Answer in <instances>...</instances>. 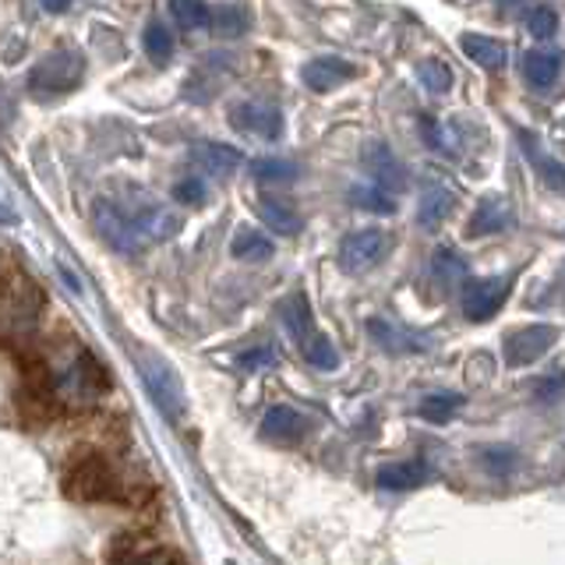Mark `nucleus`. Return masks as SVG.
<instances>
[{
	"label": "nucleus",
	"instance_id": "f257e3e1",
	"mask_svg": "<svg viewBox=\"0 0 565 565\" xmlns=\"http://www.w3.org/2000/svg\"><path fill=\"white\" fill-rule=\"evenodd\" d=\"M85 78V57L78 50H53L46 57L29 71V96L50 103L61 99L67 93H75Z\"/></svg>",
	"mask_w": 565,
	"mask_h": 565
},
{
	"label": "nucleus",
	"instance_id": "f03ea898",
	"mask_svg": "<svg viewBox=\"0 0 565 565\" xmlns=\"http://www.w3.org/2000/svg\"><path fill=\"white\" fill-rule=\"evenodd\" d=\"M64 488H67L71 499H78V502H103V499H114L117 494V477L103 456L82 452L67 463Z\"/></svg>",
	"mask_w": 565,
	"mask_h": 565
},
{
	"label": "nucleus",
	"instance_id": "7ed1b4c3",
	"mask_svg": "<svg viewBox=\"0 0 565 565\" xmlns=\"http://www.w3.org/2000/svg\"><path fill=\"white\" fill-rule=\"evenodd\" d=\"M114 205L141 230V234H146V241H167L181 230V216H177L173 209H167L163 202H156L152 194H146L141 188H135V191L128 188V194Z\"/></svg>",
	"mask_w": 565,
	"mask_h": 565
},
{
	"label": "nucleus",
	"instance_id": "20e7f679",
	"mask_svg": "<svg viewBox=\"0 0 565 565\" xmlns=\"http://www.w3.org/2000/svg\"><path fill=\"white\" fill-rule=\"evenodd\" d=\"M138 367H141V379H146L152 403L170 420H181L184 417V385H181V379H177V371L149 350L138 353Z\"/></svg>",
	"mask_w": 565,
	"mask_h": 565
},
{
	"label": "nucleus",
	"instance_id": "39448f33",
	"mask_svg": "<svg viewBox=\"0 0 565 565\" xmlns=\"http://www.w3.org/2000/svg\"><path fill=\"white\" fill-rule=\"evenodd\" d=\"M388 247H393V237H388L385 230H379V226L353 230V234H347L340 244V269L350 276L371 273L388 255Z\"/></svg>",
	"mask_w": 565,
	"mask_h": 565
},
{
	"label": "nucleus",
	"instance_id": "423d86ee",
	"mask_svg": "<svg viewBox=\"0 0 565 565\" xmlns=\"http://www.w3.org/2000/svg\"><path fill=\"white\" fill-rule=\"evenodd\" d=\"M93 223H96V230H99V237L114 247V252H120V255H141L146 252V234L124 216V212L114 205V199H99L96 205H93Z\"/></svg>",
	"mask_w": 565,
	"mask_h": 565
},
{
	"label": "nucleus",
	"instance_id": "0eeeda50",
	"mask_svg": "<svg viewBox=\"0 0 565 565\" xmlns=\"http://www.w3.org/2000/svg\"><path fill=\"white\" fill-rule=\"evenodd\" d=\"M106 385H110L106 382V371L85 350L57 375V393L67 396L71 403H93L106 393Z\"/></svg>",
	"mask_w": 565,
	"mask_h": 565
},
{
	"label": "nucleus",
	"instance_id": "6e6552de",
	"mask_svg": "<svg viewBox=\"0 0 565 565\" xmlns=\"http://www.w3.org/2000/svg\"><path fill=\"white\" fill-rule=\"evenodd\" d=\"M512 290V276H484V279H467L463 294H459V305L470 322H484L494 311L505 305V297Z\"/></svg>",
	"mask_w": 565,
	"mask_h": 565
},
{
	"label": "nucleus",
	"instance_id": "1a4fd4ad",
	"mask_svg": "<svg viewBox=\"0 0 565 565\" xmlns=\"http://www.w3.org/2000/svg\"><path fill=\"white\" fill-rule=\"evenodd\" d=\"M558 340V329L547 326V322H537V326H523L516 332L505 335V364L509 367H526L541 361L547 350L555 347Z\"/></svg>",
	"mask_w": 565,
	"mask_h": 565
},
{
	"label": "nucleus",
	"instance_id": "9d476101",
	"mask_svg": "<svg viewBox=\"0 0 565 565\" xmlns=\"http://www.w3.org/2000/svg\"><path fill=\"white\" fill-rule=\"evenodd\" d=\"M230 75H234V61H230V53H205V57L199 61V67H194L184 82V96L191 103H209L220 93Z\"/></svg>",
	"mask_w": 565,
	"mask_h": 565
},
{
	"label": "nucleus",
	"instance_id": "9b49d317",
	"mask_svg": "<svg viewBox=\"0 0 565 565\" xmlns=\"http://www.w3.org/2000/svg\"><path fill=\"white\" fill-rule=\"evenodd\" d=\"M361 163L364 170L371 173V184L396 194L406 188V167L396 159V152L385 146V141H367V146L361 149Z\"/></svg>",
	"mask_w": 565,
	"mask_h": 565
},
{
	"label": "nucleus",
	"instance_id": "f8f14e48",
	"mask_svg": "<svg viewBox=\"0 0 565 565\" xmlns=\"http://www.w3.org/2000/svg\"><path fill=\"white\" fill-rule=\"evenodd\" d=\"M230 124L241 135H258V138H279L282 135V114L269 103H237L230 110Z\"/></svg>",
	"mask_w": 565,
	"mask_h": 565
},
{
	"label": "nucleus",
	"instance_id": "ddd939ff",
	"mask_svg": "<svg viewBox=\"0 0 565 565\" xmlns=\"http://www.w3.org/2000/svg\"><path fill=\"white\" fill-rule=\"evenodd\" d=\"M350 78H358V67L343 57H332V53H326V57H311L305 67H300V82H305L311 93H332V88H340Z\"/></svg>",
	"mask_w": 565,
	"mask_h": 565
},
{
	"label": "nucleus",
	"instance_id": "4468645a",
	"mask_svg": "<svg viewBox=\"0 0 565 565\" xmlns=\"http://www.w3.org/2000/svg\"><path fill=\"white\" fill-rule=\"evenodd\" d=\"M367 335L375 340L385 353H424L431 350L428 335H417L411 329H403L388 318H367Z\"/></svg>",
	"mask_w": 565,
	"mask_h": 565
},
{
	"label": "nucleus",
	"instance_id": "2eb2a0df",
	"mask_svg": "<svg viewBox=\"0 0 565 565\" xmlns=\"http://www.w3.org/2000/svg\"><path fill=\"white\" fill-rule=\"evenodd\" d=\"M516 226V212L502 199V194H491L481 205L473 209V216L467 223V237H491V234H505V230Z\"/></svg>",
	"mask_w": 565,
	"mask_h": 565
},
{
	"label": "nucleus",
	"instance_id": "dca6fc26",
	"mask_svg": "<svg viewBox=\"0 0 565 565\" xmlns=\"http://www.w3.org/2000/svg\"><path fill=\"white\" fill-rule=\"evenodd\" d=\"M516 138H520L523 156L530 159V167H534V173L541 177V184L558 191V194H565V163H562V159H555L552 152H547L541 141H537V135H530V131L520 128Z\"/></svg>",
	"mask_w": 565,
	"mask_h": 565
},
{
	"label": "nucleus",
	"instance_id": "f3484780",
	"mask_svg": "<svg viewBox=\"0 0 565 565\" xmlns=\"http://www.w3.org/2000/svg\"><path fill=\"white\" fill-rule=\"evenodd\" d=\"M308 431L305 414H297L294 406H273L269 414L262 417V438L276 441V446H294Z\"/></svg>",
	"mask_w": 565,
	"mask_h": 565
},
{
	"label": "nucleus",
	"instance_id": "a211bd4d",
	"mask_svg": "<svg viewBox=\"0 0 565 565\" xmlns=\"http://www.w3.org/2000/svg\"><path fill=\"white\" fill-rule=\"evenodd\" d=\"M431 477L428 463L424 459H399V463H385L375 473V484L382 491H414Z\"/></svg>",
	"mask_w": 565,
	"mask_h": 565
},
{
	"label": "nucleus",
	"instance_id": "6ab92c4d",
	"mask_svg": "<svg viewBox=\"0 0 565 565\" xmlns=\"http://www.w3.org/2000/svg\"><path fill=\"white\" fill-rule=\"evenodd\" d=\"M255 212H258V220L279 237H297L300 230H305L300 212L290 202H282V199H269V194H262V199L255 202Z\"/></svg>",
	"mask_w": 565,
	"mask_h": 565
},
{
	"label": "nucleus",
	"instance_id": "aec40b11",
	"mask_svg": "<svg viewBox=\"0 0 565 565\" xmlns=\"http://www.w3.org/2000/svg\"><path fill=\"white\" fill-rule=\"evenodd\" d=\"M459 46H463L467 57L484 71H502L509 64V46L502 40H494V35L467 32V35H459Z\"/></svg>",
	"mask_w": 565,
	"mask_h": 565
},
{
	"label": "nucleus",
	"instance_id": "412c9836",
	"mask_svg": "<svg viewBox=\"0 0 565 565\" xmlns=\"http://www.w3.org/2000/svg\"><path fill=\"white\" fill-rule=\"evenodd\" d=\"M191 163L212 177H230L241 167V152L220 146V141H199V146H191Z\"/></svg>",
	"mask_w": 565,
	"mask_h": 565
},
{
	"label": "nucleus",
	"instance_id": "4be33fe9",
	"mask_svg": "<svg viewBox=\"0 0 565 565\" xmlns=\"http://www.w3.org/2000/svg\"><path fill=\"white\" fill-rule=\"evenodd\" d=\"M452 209H456V194L446 184H428L420 194V205H417V223L424 230H438L449 220Z\"/></svg>",
	"mask_w": 565,
	"mask_h": 565
},
{
	"label": "nucleus",
	"instance_id": "5701e85b",
	"mask_svg": "<svg viewBox=\"0 0 565 565\" xmlns=\"http://www.w3.org/2000/svg\"><path fill=\"white\" fill-rule=\"evenodd\" d=\"M562 71V53L552 50H530L523 53V78L530 88H552Z\"/></svg>",
	"mask_w": 565,
	"mask_h": 565
},
{
	"label": "nucleus",
	"instance_id": "b1692460",
	"mask_svg": "<svg viewBox=\"0 0 565 565\" xmlns=\"http://www.w3.org/2000/svg\"><path fill=\"white\" fill-rule=\"evenodd\" d=\"M279 318H282V329L290 332V340L305 343L311 332V308H308V297L305 294H290L287 300H279Z\"/></svg>",
	"mask_w": 565,
	"mask_h": 565
},
{
	"label": "nucleus",
	"instance_id": "393cba45",
	"mask_svg": "<svg viewBox=\"0 0 565 565\" xmlns=\"http://www.w3.org/2000/svg\"><path fill=\"white\" fill-rule=\"evenodd\" d=\"M230 252L241 262H265V258H273V241L258 234L255 226H241L234 234V244H230Z\"/></svg>",
	"mask_w": 565,
	"mask_h": 565
},
{
	"label": "nucleus",
	"instance_id": "a878e982",
	"mask_svg": "<svg viewBox=\"0 0 565 565\" xmlns=\"http://www.w3.org/2000/svg\"><path fill=\"white\" fill-rule=\"evenodd\" d=\"M459 411H463V396L459 393H431V396H424L417 406V414L431 424H449Z\"/></svg>",
	"mask_w": 565,
	"mask_h": 565
},
{
	"label": "nucleus",
	"instance_id": "bb28decb",
	"mask_svg": "<svg viewBox=\"0 0 565 565\" xmlns=\"http://www.w3.org/2000/svg\"><path fill=\"white\" fill-rule=\"evenodd\" d=\"M297 163L290 159H276V156H265V159H252V177L258 184H290L297 181Z\"/></svg>",
	"mask_w": 565,
	"mask_h": 565
},
{
	"label": "nucleus",
	"instance_id": "cd10ccee",
	"mask_svg": "<svg viewBox=\"0 0 565 565\" xmlns=\"http://www.w3.org/2000/svg\"><path fill=\"white\" fill-rule=\"evenodd\" d=\"M300 353H305V361L311 367H322V371L340 367V350H335L329 335H308V340L300 343Z\"/></svg>",
	"mask_w": 565,
	"mask_h": 565
},
{
	"label": "nucleus",
	"instance_id": "c85d7f7f",
	"mask_svg": "<svg viewBox=\"0 0 565 565\" xmlns=\"http://www.w3.org/2000/svg\"><path fill=\"white\" fill-rule=\"evenodd\" d=\"M350 202L358 205V209L379 212V216H393V212H396L393 194L382 191V188H375V184H358V188H350Z\"/></svg>",
	"mask_w": 565,
	"mask_h": 565
},
{
	"label": "nucleus",
	"instance_id": "c756f323",
	"mask_svg": "<svg viewBox=\"0 0 565 565\" xmlns=\"http://www.w3.org/2000/svg\"><path fill=\"white\" fill-rule=\"evenodd\" d=\"M141 46H146V53L152 57V64L167 67L170 57H173V32L163 25V22H152L146 29V35H141Z\"/></svg>",
	"mask_w": 565,
	"mask_h": 565
},
{
	"label": "nucleus",
	"instance_id": "7c9ffc66",
	"mask_svg": "<svg viewBox=\"0 0 565 565\" xmlns=\"http://www.w3.org/2000/svg\"><path fill=\"white\" fill-rule=\"evenodd\" d=\"M170 14H173V22L181 25V29H209V4L205 0H170Z\"/></svg>",
	"mask_w": 565,
	"mask_h": 565
},
{
	"label": "nucleus",
	"instance_id": "2f4dec72",
	"mask_svg": "<svg viewBox=\"0 0 565 565\" xmlns=\"http://www.w3.org/2000/svg\"><path fill=\"white\" fill-rule=\"evenodd\" d=\"M463 273H467V262L459 258L452 247H438L431 255V276H435V282H441V287H452Z\"/></svg>",
	"mask_w": 565,
	"mask_h": 565
},
{
	"label": "nucleus",
	"instance_id": "473e14b6",
	"mask_svg": "<svg viewBox=\"0 0 565 565\" xmlns=\"http://www.w3.org/2000/svg\"><path fill=\"white\" fill-rule=\"evenodd\" d=\"M209 25L220 40H237V35H244V29H247V14L234 4H223L220 11H212Z\"/></svg>",
	"mask_w": 565,
	"mask_h": 565
},
{
	"label": "nucleus",
	"instance_id": "72a5a7b5",
	"mask_svg": "<svg viewBox=\"0 0 565 565\" xmlns=\"http://www.w3.org/2000/svg\"><path fill=\"white\" fill-rule=\"evenodd\" d=\"M417 78H420V85L428 88V93H435V96H446L449 88H452V71H449V64H441V61H435V57H428V61H420V64H417Z\"/></svg>",
	"mask_w": 565,
	"mask_h": 565
},
{
	"label": "nucleus",
	"instance_id": "f704fd0d",
	"mask_svg": "<svg viewBox=\"0 0 565 565\" xmlns=\"http://www.w3.org/2000/svg\"><path fill=\"white\" fill-rule=\"evenodd\" d=\"M477 456H481V467L494 477H505L516 470V449L512 446H484V449H477Z\"/></svg>",
	"mask_w": 565,
	"mask_h": 565
},
{
	"label": "nucleus",
	"instance_id": "c9c22d12",
	"mask_svg": "<svg viewBox=\"0 0 565 565\" xmlns=\"http://www.w3.org/2000/svg\"><path fill=\"white\" fill-rule=\"evenodd\" d=\"M526 29H530V35H537V40H552V35L558 32V14H555V8H547V4L530 8L526 11Z\"/></svg>",
	"mask_w": 565,
	"mask_h": 565
},
{
	"label": "nucleus",
	"instance_id": "e433bc0d",
	"mask_svg": "<svg viewBox=\"0 0 565 565\" xmlns=\"http://www.w3.org/2000/svg\"><path fill=\"white\" fill-rule=\"evenodd\" d=\"M173 199L181 202V205H194V209H199L209 199V188H205L202 177H184V181L173 184Z\"/></svg>",
	"mask_w": 565,
	"mask_h": 565
},
{
	"label": "nucleus",
	"instance_id": "4c0bfd02",
	"mask_svg": "<svg viewBox=\"0 0 565 565\" xmlns=\"http://www.w3.org/2000/svg\"><path fill=\"white\" fill-rule=\"evenodd\" d=\"M276 364H279V353L273 347H255V350L241 353L244 371H262V367H276Z\"/></svg>",
	"mask_w": 565,
	"mask_h": 565
},
{
	"label": "nucleus",
	"instance_id": "58836bf2",
	"mask_svg": "<svg viewBox=\"0 0 565 565\" xmlns=\"http://www.w3.org/2000/svg\"><path fill=\"white\" fill-rule=\"evenodd\" d=\"M562 388H565V364H562V367H555L552 375H547V379L537 385V399H541V403L555 399V396L562 393Z\"/></svg>",
	"mask_w": 565,
	"mask_h": 565
},
{
	"label": "nucleus",
	"instance_id": "ea45409f",
	"mask_svg": "<svg viewBox=\"0 0 565 565\" xmlns=\"http://www.w3.org/2000/svg\"><path fill=\"white\" fill-rule=\"evenodd\" d=\"M120 565H177V558L167 555V552H146V555H131L128 562H120Z\"/></svg>",
	"mask_w": 565,
	"mask_h": 565
},
{
	"label": "nucleus",
	"instance_id": "a19ab883",
	"mask_svg": "<svg viewBox=\"0 0 565 565\" xmlns=\"http://www.w3.org/2000/svg\"><path fill=\"white\" fill-rule=\"evenodd\" d=\"M40 4L50 11V14H64L71 8V0H40Z\"/></svg>",
	"mask_w": 565,
	"mask_h": 565
},
{
	"label": "nucleus",
	"instance_id": "79ce46f5",
	"mask_svg": "<svg viewBox=\"0 0 565 565\" xmlns=\"http://www.w3.org/2000/svg\"><path fill=\"white\" fill-rule=\"evenodd\" d=\"M499 8H502L505 14H520V11H523V0H499Z\"/></svg>",
	"mask_w": 565,
	"mask_h": 565
},
{
	"label": "nucleus",
	"instance_id": "37998d69",
	"mask_svg": "<svg viewBox=\"0 0 565 565\" xmlns=\"http://www.w3.org/2000/svg\"><path fill=\"white\" fill-rule=\"evenodd\" d=\"M11 220H14V212L4 209V202H0V223H11Z\"/></svg>",
	"mask_w": 565,
	"mask_h": 565
}]
</instances>
